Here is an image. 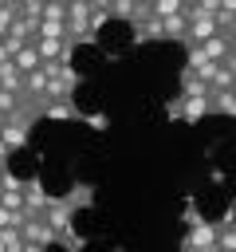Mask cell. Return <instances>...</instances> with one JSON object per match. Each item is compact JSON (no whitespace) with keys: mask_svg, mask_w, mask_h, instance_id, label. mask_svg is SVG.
Returning <instances> with one entry per match:
<instances>
[{"mask_svg":"<svg viewBox=\"0 0 236 252\" xmlns=\"http://www.w3.org/2000/svg\"><path fill=\"white\" fill-rule=\"evenodd\" d=\"M35 43V51H39V63H63V43L59 39H31Z\"/></svg>","mask_w":236,"mask_h":252,"instance_id":"9c48e42d","label":"cell"},{"mask_svg":"<svg viewBox=\"0 0 236 252\" xmlns=\"http://www.w3.org/2000/svg\"><path fill=\"white\" fill-rule=\"evenodd\" d=\"M20 98H24V94H8V91H0V114L8 118V114L20 106Z\"/></svg>","mask_w":236,"mask_h":252,"instance_id":"2e32d148","label":"cell"},{"mask_svg":"<svg viewBox=\"0 0 236 252\" xmlns=\"http://www.w3.org/2000/svg\"><path fill=\"white\" fill-rule=\"evenodd\" d=\"M20 236H24V244H35V248H51L55 244V232H51V224L43 217H28L24 228H20Z\"/></svg>","mask_w":236,"mask_h":252,"instance_id":"7a4b0ae2","label":"cell"},{"mask_svg":"<svg viewBox=\"0 0 236 252\" xmlns=\"http://www.w3.org/2000/svg\"><path fill=\"white\" fill-rule=\"evenodd\" d=\"M208 110L236 118V94H232V91H212V94H208Z\"/></svg>","mask_w":236,"mask_h":252,"instance_id":"30bf717a","label":"cell"},{"mask_svg":"<svg viewBox=\"0 0 236 252\" xmlns=\"http://www.w3.org/2000/svg\"><path fill=\"white\" fill-rule=\"evenodd\" d=\"M232 83H236V67L224 59V63H216V67H212V75H208V83H205V87H208V94H212V91H232Z\"/></svg>","mask_w":236,"mask_h":252,"instance_id":"5b68a950","label":"cell"},{"mask_svg":"<svg viewBox=\"0 0 236 252\" xmlns=\"http://www.w3.org/2000/svg\"><path fill=\"white\" fill-rule=\"evenodd\" d=\"M24 252H43V248H35V244H24Z\"/></svg>","mask_w":236,"mask_h":252,"instance_id":"ffe728a7","label":"cell"},{"mask_svg":"<svg viewBox=\"0 0 236 252\" xmlns=\"http://www.w3.org/2000/svg\"><path fill=\"white\" fill-rule=\"evenodd\" d=\"M20 16L31 20V24H39V20H43V0H28V4H20Z\"/></svg>","mask_w":236,"mask_h":252,"instance_id":"5bb4252c","label":"cell"},{"mask_svg":"<svg viewBox=\"0 0 236 252\" xmlns=\"http://www.w3.org/2000/svg\"><path fill=\"white\" fill-rule=\"evenodd\" d=\"M83 205H90V185H75V193H67V197H51V205L43 209V220L51 224L55 240H59L63 232H75V213H79Z\"/></svg>","mask_w":236,"mask_h":252,"instance_id":"6da1fadb","label":"cell"},{"mask_svg":"<svg viewBox=\"0 0 236 252\" xmlns=\"http://www.w3.org/2000/svg\"><path fill=\"white\" fill-rule=\"evenodd\" d=\"M0 142H4L8 150H20V146L28 142V130H24V126H12V122H4V130H0Z\"/></svg>","mask_w":236,"mask_h":252,"instance_id":"7c38bea8","label":"cell"},{"mask_svg":"<svg viewBox=\"0 0 236 252\" xmlns=\"http://www.w3.org/2000/svg\"><path fill=\"white\" fill-rule=\"evenodd\" d=\"M201 51H205V59H208V63H224V59H228V51H232V35H228V32H216L212 39H205V43H201Z\"/></svg>","mask_w":236,"mask_h":252,"instance_id":"277c9868","label":"cell"},{"mask_svg":"<svg viewBox=\"0 0 236 252\" xmlns=\"http://www.w3.org/2000/svg\"><path fill=\"white\" fill-rule=\"evenodd\" d=\"M146 12H149V20H169V16H181L185 4L181 0H153V4H146Z\"/></svg>","mask_w":236,"mask_h":252,"instance_id":"ba28073f","label":"cell"},{"mask_svg":"<svg viewBox=\"0 0 236 252\" xmlns=\"http://www.w3.org/2000/svg\"><path fill=\"white\" fill-rule=\"evenodd\" d=\"M0 91H8V94H24V75L12 67V59L0 63Z\"/></svg>","mask_w":236,"mask_h":252,"instance_id":"52a82bcc","label":"cell"},{"mask_svg":"<svg viewBox=\"0 0 236 252\" xmlns=\"http://www.w3.org/2000/svg\"><path fill=\"white\" fill-rule=\"evenodd\" d=\"M216 248H220V252H236V224H232V220L216 224Z\"/></svg>","mask_w":236,"mask_h":252,"instance_id":"4fadbf2b","label":"cell"},{"mask_svg":"<svg viewBox=\"0 0 236 252\" xmlns=\"http://www.w3.org/2000/svg\"><path fill=\"white\" fill-rule=\"evenodd\" d=\"M12 67H16L20 75H31V71H39L43 63H39V51H35V43H28V47H20V51L12 55Z\"/></svg>","mask_w":236,"mask_h":252,"instance_id":"8992f818","label":"cell"},{"mask_svg":"<svg viewBox=\"0 0 236 252\" xmlns=\"http://www.w3.org/2000/svg\"><path fill=\"white\" fill-rule=\"evenodd\" d=\"M232 94H236V83H232Z\"/></svg>","mask_w":236,"mask_h":252,"instance_id":"44dd1931","label":"cell"},{"mask_svg":"<svg viewBox=\"0 0 236 252\" xmlns=\"http://www.w3.org/2000/svg\"><path fill=\"white\" fill-rule=\"evenodd\" d=\"M185 252H220V248H185Z\"/></svg>","mask_w":236,"mask_h":252,"instance_id":"d6986e66","label":"cell"},{"mask_svg":"<svg viewBox=\"0 0 236 252\" xmlns=\"http://www.w3.org/2000/svg\"><path fill=\"white\" fill-rule=\"evenodd\" d=\"M0 63H8V51H4V39H0Z\"/></svg>","mask_w":236,"mask_h":252,"instance_id":"ac0fdd59","label":"cell"},{"mask_svg":"<svg viewBox=\"0 0 236 252\" xmlns=\"http://www.w3.org/2000/svg\"><path fill=\"white\" fill-rule=\"evenodd\" d=\"M185 248H216V224L193 220V228H189V236H185Z\"/></svg>","mask_w":236,"mask_h":252,"instance_id":"3957f363","label":"cell"},{"mask_svg":"<svg viewBox=\"0 0 236 252\" xmlns=\"http://www.w3.org/2000/svg\"><path fill=\"white\" fill-rule=\"evenodd\" d=\"M110 20V4H90V32H98Z\"/></svg>","mask_w":236,"mask_h":252,"instance_id":"9a60e30c","label":"cell"},{"mask_svg":"<svg viewBox=\"0 0 236 252\" xmlns=\"http://www.w3.org/2000/svg\"><path fill=\"white\" fill-rule=\"evenodd\" d=\"M35 35H39V39H59V43H63V39H67V24H63V20H39Z\"/></svg>","mask_w":236,"mask_h":252,"instance_id":"8fae6325","label":"cell"},{"mask_svg":"<svg viewBox=\"0 0 236 252\" xmlns=\"http://www.w3.org/2000/svg\"><path fill=\"white\" fill-rule=\"evenodd\" d=\"M228 63L236 67V39H232V51H228Z\"/></svg>","mask_w":236,"mask_h":252,"instance_id":"e0dca14e","label":"cell"}]
</instances>
